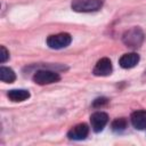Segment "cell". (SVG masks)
<instances>
[{
  "label": "cell",
  "mask_w": 146,
  "mask_h": 146,
  "mask_svg": "<svg viewBox=\"0 0 146 146\" xmlns=\"http://www.w3.org/2000/svg\"><path fill=\"white\" fill-rule=\"evenodd\" d=\"M144 38H145V35H144L143 30L140 27L135 26L123 33L122 41L127 47L136 49L141 46V43L144 42Z\"/></svg>",
  "instance_id": "6da1fadb"
},
{
  "label": "cell",
  "mask_w": 146,
  "mask_h": 146,
  "mask_svg": "<svg viewBox=\"0 0 146 146\" xmlns=\"http://www.w3.org/2000/svg\"><path fill=\"white\" fill-rule=\"evenodd\" d=\"M102 0H73L71 8L76 13H91L102 8Z\"/></svg>",
  "instance_id": "7a4b0ae2"
},
{
  "label": "cell",
  "mask_w": 146,
  "mask_h": 146,
  "mask_svg": "<svg viewBox=\"0 0 146 146\" xmlns=\"http://www.w3.org/2000/svg\"><path fill=\"white\" fill-rule=\"evenodd\" d=\"M59 80H60V75L57 72L50 70H38L33 75V81L40 86L56 83Z\"/></svg>",
  "instance_id": "3957f363"
},
{
  "label": "cell",
  "mask_w": 146,
  "mask_h": 146,
  "mask_svg": "<svg viewBox=\"0 0 146 146\" xmlns=\"http://www.w3.org/2000/svg\"><path fill=\"white\" fill-rule=\"evenodd\" d=\"M72 36L68 33H57L47 38V46L51 49H63L70 46Z\"/></svg>",
  "instance_id": "277c9868"
},
{
  "label": "cell",
  "mask_w": 146,
  "mask_h": 146,
  "mask_svg": "<svg viewBox=\"0 0 146 146\" xmlns=\"http://www.w3.org/2000/svg\"><path fill=\"white\" fill-rule=\"evenodd\" d=\"M112 72H113V65H112L111 59L107 58V57L100 58L96 63V65H95V67L92 70V73L96 76H107Z\"/></svg>",
  "instance_id": "5b68a950"
},
{
  "label": "cell",
  "mask_w": 146,
  "mask_h": 146,
  "mask_svg": "<svg viewBox=\"0 0 146 146\" xmlns=\"http://www.w3.org/2000/svg\"><path fill=\"white\" fill-rule=\"evenodd\" d=\"M108 122V115L105 112H95L90 116L91 129L95 132H100Z\"/></svg>",
  "instance_id": "8992f818"
},
{
  "label": "cell",
  "mask_w": 146,
  "mask_h": 146,
  "mask_svg": "<svg viewBox=\"0 0 146 146\" xmlns=\"http://www.w3.org/2000/svg\"><path fill=\"white\" fill-rule=\"evenodd\" d=\"M88 135H89V127L86 123L76 124L67 132V137L71 140H83L88 137Z\"/></svg>",
  "instance_id": "52a82bcc"
},
{
  "label": "cell",
  "mask_w": 146,
  "mask_h": 146,
  "mask_svg": "<svg viewBox=\"0 0 146 146\" xmlns=\"http://www.w3.org/2000/svg\"><path fill=\"white\" fill-rule=\"evenodd\" d=\"M139 63V55L136 52H128L120 57L119 64L123 68H132Z\"/></svg>",
  "instance_id": "ba28073f"
},
{
  "label": "cell",
  "mask_w": 146,
  "mask_h": 146,
  "mask_svg": "<svg viewBox=\"0 0 146 146\" xmlns=\"http://www.w3.org/2000/svg\"><path fill=\"white\" fill-rule=\"evenodd\" d=\"M130 120H131L132 125L136 129H138V130L146 129V111L140 110V111L133 112L130 116Z\"/></svg>",
  "instance_id": "9c48e42d"
},
{
  "label": "cell",
  "mask_w": 146,
  "mask_h": 146,
  "mask_svg": "<svg viewBox=\"0 0 146 146\" xmlns=\"http://www.w3.org/2000/svg\"><path fill=\"white\" fill-rule=\"evenodd\" d=\"M7 97L15 103L24 102L27 98H30V92L25 89H11L7 92Z\"/></svg>",
  "instance_id": "30bf717a"
},
{
  "label": "cell",
  "mask_w": 146,
  "mask_h": 146,
  "mask_svg": "<svg viewBox=\"0 0 146 146\" xmlns=\"http://www.w3.org/2000/svg\"><path fill=\"white\" fill-rule=\"evenodd\" d=\"M0 80L5 83H13L16 80V74L10 67H0Z\"/></svg>",
  "instance_id": "8fae6325"
},
{
  "label": "cell",
  "mask_w": 146,
  "mask_h": 146,
  "mask_svg": "<svg viewBox=\"0 0 146 146\" xmlns=\"http://www.w3.org/2000/svg\"><path fill=\"white\" fill-rule=\"evenodd\" d=\"M112 130L114 131V132H116V133H121V132H123L125 129H127V127H128V121L124 119V117H120V119H116V120H114L113 122H112Z\"/></svg>",
  "instance_id": "7c38bea8"
},
{
  "label": "cell",
  "mask_w": 146,
  "mask_h": 146,
  "mask_svg": "<svg viewBox=\"0 0 146 146\" xmlns=\"http://www.w3.org/2000/svg\"><path fill=\"white\" fill-rule=\"evenodd\" d=\"M9 59V51L6 49L5 46L0 47V63L3 64Z\"/></svg>",
  "instance_id": "4fadbf2b"
},
{
  "label": "cell",
  "mask_w": 146,
  "mask_h": 146,
  "mask_svg": "<svg viewBox=\"0 0 146 146\" xmlns=\"http://www.w3.org/2000/svg\"><path fill=\"white\" fill-rule=\"evenodd\" d=\"M107 103H108V99H107V98H105V97H100V98H97V99L94 100L92 106H94V107H102V106L106 105Z\"/></svg>",
  "instance_id": "5bb4252c"
}]
</instances>
